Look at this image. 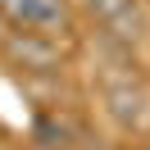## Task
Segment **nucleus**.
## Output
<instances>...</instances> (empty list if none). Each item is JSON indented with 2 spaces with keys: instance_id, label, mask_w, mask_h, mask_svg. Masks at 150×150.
Segmentation results:
<instances>
[{
  "instance_id": "20e7f679",
  "label": "nucleus",
  "mask_w": 150,
  "mask_h": 150,
  "mask_svg": "<svg viewBox=\"0 0 150 150\" xmlns=\"http://www.w3.org/2000/svg\"><path fill=\"white\" fill-rule=\"evenodd\" d=\"M5 37H9V23H5V14H0V41H5Z\"/></svg>"
},
{
  "instance_id": "f257e3e1",
  "label": "nucleus",
  "mask_w": 150,
  "mask_h": 150,
  "mask_svg": "<svg viewBox=\"0 0 150 150\" xmlns=\"http://www.w3.org/2000/svg\"><path fill=\"white\" fill-rule=\"evenodd\" d=\"M0 46L9 50L23 68H50L55 64V41H50L46 32H9Z\"/></svg>"
},
{
  "instance_id": "f03ea898",
  "label": "nucleus",
  "mask_w": 150,
  "mask_h": 150,
  "mask_svg": "<svg viewBox=\"0 0 150 150\" xmlns=\"http://www.w3.org/2000/svg\"><path fill=\"white\" fill-rule=\"evenodd\" d=\"M91 14L109 37H127V23H137V0H91Z\"/></svg>"
},
{
  "instance_id": "423d86ee",
  "label": "nucleus",
  "mask_w": 150,
  "mask_h": 150,
  "mask_svg": "<svg viewBox=\"0 0 150 150\" xmlns=\"http://www.w3.org/2000/svg\"><path fill=\"white\" fill-rule=\"evenodd\" d=\"M37 150H46V146H37Z\"/></svg>"
},
{
  "instance_id": "39448f33",
  "label": "nucleus",
  "mask_w": 150,
  "mask_h": 150,
  "mask_svg": "<svg viewBox=\"0 0 150 150\" xmlns=\"http://www.w3.org/2000/svg\"><path fill=\"white\" fill-rule=\"evenodd\" d=\"M91 150H118V146H105V141H100V146H91Z\"/></svg>"
},
{
  "instance_id": "7ed1b4c3",
  "label": "nucleus",
  "mask_w": 150,
  "mask_h": 150,
  "mask_svg": "<svg viewBox=\"0 0 150 150\" xmlns=\"http://www.w3.org/2000/svg\"><path fill=\"white\" fill-rule=\"evenodd\" d=\"M68 137H73V132H68V123L55 118V114H41V118L32 123V141H37V146H46V150H64Z\"/></svg>"
}]
</instances>
